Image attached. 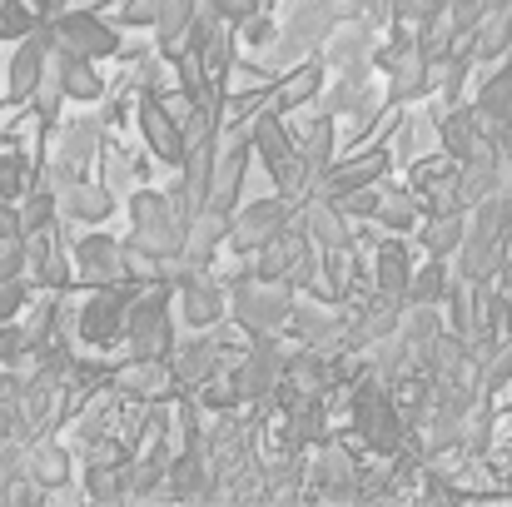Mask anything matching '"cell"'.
Instances as JSON below:
<instances>
[{"label":"cell","instance_id":"1","mask_svg":"<svg viewBox=\"0 0 512 507\" xmlns=\"http://www.w3.org/2000/svg\"><path fill=\"white\" fill-rule=\"evenodd\" d=\"M348 418H353V438H358V448H368L373 458H393V453L418 433V428L403 418L393 388H388L373 368L353 383V393H348Z\"/></svg>","mask_w":512,"mask_h":507},{"label":"cell","instance_id":"2","mask_svg":"<svg viewBox=\"0 0 512 507\" xmlns=\"http://www.w3.org/2000/svg\"><path fill=\"white\" fill-rule=\"evenodd\" d=\"M189 204L184 194H165V189H130V239L160 259H184L189 244Z\"/></svg>","mask_w":512,"mask_h":507},{"label":"cell","instance_id":"3","mask_svg":"<svg viewBox=\"0 0 512 507\" xmlns=\"http://www.w3.org/2000/svg\"><path fill=\"white\" fill-rule=\"evenodd\" d=\"M105 135H110L105 115L65 120L60 135H55V150L45 155V174H40V179L55 184V189H65V184H75V179H90V169L100 165V155H105Z\"/></svg>","mask_w":512,"mask_h":507},{"label":"cell","instance_id":"4","mask_svg":"<svg viewBox=\"0 0 512 507\" xmlns=\"http://www.w3.org/2000/svg\"><path fill=\"white\" fill-rule=\"evenodd\" d=\"M145 284L125 279V284H110V289H90L80 299V348L90 353H110L130 338V304Z\"/></svg>","mask_w":512,"mask_h":507},{"label":"cell","instance_id":"5","mask_svg":"<svg viewBox=\"0 0 512 507\" xmlns=\"http://www.w3.org/2000/svg\"><path fill=\"white\" fill-rule=\"evenodd\" d=\"M334 25H339V0H289V20H284L279 40L269 45V65L274 70H289L304 55L324 50V40L334 35Z\"/></svg>","mask_w":512,"mask_h":507},{"label":"cell","instance_id":"6","mask_svg":"<svg viewBox=\"0 0 512 507\" xmlns=\"http://www.w3.org/2000/svg\"><path fill=\"white\" fill-rule=\"evenodd\" d=\"M50 40L70 55H90V60H110L120 55V20H105L95 5H65L50 15Z\"/></svg>","mask_w":512,"mask_h":507},{"label":"cell","instance_id":"7","mask_svg":"<svg viewBox=\"0 0 512 507\" xmlns=\"http://www.w3.org/2000/svg\"><path fill=\"white\" fill-rule=\"evenodd\" d=\"M174 284H145L130 304V358H170L174 353V319H170Z\"/></svg>","mask_w":512,"mask_h":507},{"label":"cell","instance_id":"8","mask_svg":"<svg viewBox=\"0 0 512 507\" xmlns=\"http://www.w3.org/2000/svg\"><path fill=\"white\" fill-rule=\"evenodd\" d=\"M174 299L189 329H214L229 319V284L209 269V264H184L179 259V279H174Z\"/></svg>","mask_w":512,"mask_h":507},{"label":"cell","instance_id":"9","mask_svg":"<svg viewBox=\"0 0 512 507\" xmlns=\"http://www.w3.org/2000/svg\"><path fill=\"white\" fill-rule=\"evenodd\" d=\"M135 120H140V135H145V150L160 160L165 169H179L189 155V125L170 110L165 95H145L135 100Z\"/></svg>","mask_w":512,"mask_h":507},{"label":"cell","instance_id":"10","mask_svg":"<svg viewBox=\"0 0 512 507\" xmlns=\"http://www.w3.org/2000/svg\"><path fill=\"white\" fill-rule=\"evenodd\" d=\"M294 219H299V204H294V199H284V194L274 189V194L249 199V204H239V209H234V239H229V244L249 259L254 249H264L269 239H279Z\"/></svg>","mask_w":512,"mask_h":507},{"label":"cell","instance_id":"11","mask_svg":"<svg viewBox=\"0 0 512 507\" xmlns=\"http://www.w3.org/2000/svg\"><path fill=\"white\" fill-rule=\"evenodd\" d=\"M50 50H55V40H50V20L40 25V30H30L25 40H15L10 45V65H5V105H30L35 100V90H40V80H45V70H50Z\"/></svg>","mask_w":512,"mask_h":507},{"label":"cell","instance_id":"12","mask_svg":"<svg viewBox=\"0 0 512 507\" xmlns=\"http://www.w3.org/2000/svg\"><path fill=\"white\" fill-rule=\"evenodd\" d=\"M70 254H75V284L85 289H110V284H125L130 269H125V239H110V234H75L70 239Z\"/></svg>","mask_w":512,"mask_h":507},{"label":"cell","instance_id":"13","mask_svg":"<svg viewBox=\"0 0 512 507\" xmlns=\"http://www.w3.org/2000/svg\"><path fill=\"white\" fill-rule=\"evenodd\" d=\"M115 388L140 398V403H174L184 393V383L174 373V358H125L115 368Z\"/></svg>","mask_w":512,"mask_h":507},{"label":"cell","instance_id":"14","mask_svg":"<svg viewBox=\"0 0 512 507\" xmlns=\"http://www.w3.org/2000/svg\"><path fill=\"white\" fill-rule=\"evenodd\" d=\"M324 70H329L324 55H304L294 70H284V75L274 80L269 110H279V115H299V110H309L314 100H324Z\"/></svg>","mask_w":512,"mask_h":507},{"label":"cell","instance_id":"15","mask_svg":"<svg viewBox=\"0 0 512 507\" xmlns=\"http://www.w3.org/2000/svg\"><path fill=\"white\" fill-rule=\"evenodd\" d=\"M55 194H60V219H70L75 229H90V224L115 214V189L105 179H75Z\"/></svg>","mask_w":512,"mask_h":507},{"label":"cell","instance_id":"16","mask_svg":"<svg viewBox=\"0 0 512 507\" xmlns=\"http://www.w3.org/2000/svg\"><path fill=\"white\" fill-rule=\"evenodd\" d=\"M413 274H418V264H413L403 234H388V239L378 244V254H373V289L388 294V299H403V304H408V284H413Z\"/></svg>","mask_w":512,"mask_h":507},{"label":"cell","instance_id":"17","mask_svg":"<svg viewBox=\"0 0 512 507\" xmlns=\"http://www.w3.org/2000/svg\"><path fill=\"white\" fill-rule=\"evenodd\" d=\"M234 239V214L219 209V204H204L194 219H189V244H184V264H209L219 254V244Z\"/></svg>","mask_w":512,"mask_h":507},{"label":"cell","instance_id":"18","mask_svg":"<svg viewBox=\"0 0 512 507\" xmlns=\"http://www.w3.org/2000/svg\"><path fill=\"white\" fill-rule=\"evenodd\" d=\"M55 65H60V85H65V100H80V105H100V100L110 95L105 75L95 70L100 60H90V55H70V50H60V45H55Z\"/></svg>","mask_w":512,"mask_h":507},{"label":"cell","instance_id":"19","mask_svg":"<svg viewBox=\"0 0 512 507\" xmlns=\"http://www.w3.org/2000/svg\"><path fill=\"white\" fill-rule=\"evenodd\" d=\"M25 478H35L45 493H60L70 483V448L55 443L50 433L45 438H30L25 443Z\"/></svg>","mask_w":512,"mask_h":507},{"label":"cell","instance_id":"20","mask_svg":"<svg viewBox=\"0 0 512 507\" xmlns=\"http://www.w3.org/2000/svg\"><path fill=\"white\" fill-rule=\"evenodd\" d=\"M418 239H423V249H428V254H438V259L458 254V249H463V239H468V219H463V209H438V214H423Z\"/></svg>","mask_w":512,"mask_h":507},{"label":"cell","instance_id":"21","mask_svg":"<svg viewBox=\"0 0 512 507\" xmlns=\"http://www.w3.org/2000/svg\"><path fill=\"white\" fill-rule=\"evenodd\" d=\"M423 199L403 184V189H383V199H378V214H373V224L378 229H388V234H408V229H418L423 224Z\"/></svg>","mask_w":512,"mask_h":507},{"label":"cell","instance_id":"22","mask_svg":"<svg viewBox=\"0 0 512 507\" xmlns=\"http://www.w3.org/2000/svg\"><path fill=\"white\" fill-rule=\"evenodd\" d=\"M130 468H135V458L130 463H90L85 468V498H95V503L130 498Z\"/></svg>","mask_w":512,"mask_h":507},{"label":"cell","instance_id":"23","mask_svg":"<svg viewBox=\"0 0 512 507\" xmlns=\"http://www.w3.org/2000/svg\"><path fill=\"white\" fill-rule=\"evenodd\" d=\"M478 110H483V115H493V120H512V60H503L493 75H483Z\"/></svg>","mask_w":512,"mask_h":507},{"label":"cell","instance_id":"24","mask_svg":"<svg viewBox=\"0 0 512 507\" xmlns=\"http://www.w3.org/2000/svg\"><path fill=\"white\" fill-rule=\"evenodd\" d=\"M448 284H453V274H448L443 259L433 254V259L413 274V284H408V304H443V299H448Z\"/></svg>","mask_w":512,"mask_h":507},{"label":"cell","instance_id":"25","mask_svg":"<svg viewBox=\"0 0 512 507\" xmlns=\"http://www.w3.org/2000/svg\"><path fill=\"white\" fill-rule=\"evenodd\" d=\"M40 25H45V15H40L30 0H0V40H5V45L25 40V35L40 30Z\"/></svg>","mask_w":512,"mask_h":507},{"label":"cell","instance_id":"26","mask_svg":"<svg viewBox=\"0 0 512 507\" xmlns=\"http://www.w3.org/2000/svg\"><path fill=\"white\" fill-rule=\"evenodd\" d=\"M234 30H239V45H249V50H269V45L279 40V30H284V25L269 15V5H259V10H254L244 25H234Z\"/></svg>","mask_w":512,"mask_h":507},{"label":"cell","instance_id":"27","mask_svg":"<svg viewBox=\"0 0 512 507\" xmlns=\"http://www.w3.org/2000/svg\"><path fill=\"white\" fill-rule=\"evenodd\" d=\"M155 20H160V0H125L120 5V25H130V30H155Z\"/></svg>","mask_w":512,"mask_h":507},{"label":"cell","instance_id":"28","mask_svg":"<svg viewBox=\"0 0 512 507\" xmlns=\"http://www.w3.org/2000/svg\"><path fill=\"white\" fill-rule=\"evenodd\" d=\"M15 239H25V219H20V204L0 199V244H15Z\"/></svg>","mask_w":512,"mask_h":507},{"label":"cell","instance_id":"29","mask_svg":"<svg viewBox=\"0 0 512 507\" xmlns=\"http://www.w3.org/2000/svg\"><path fill=\"white\" fill-rule=\"evenodd\" d=\"M209 5H214V10H219L229 25H244V20H249V15H254L264 0H209Z\"/></svg>","mask_w":512,"mask_h":507},{"label":"cell","instance_id":"30","mask_svg":"<svg viewBox=\"0 0 512 507\" xmlns=\"http://www.w3.org/2000/svg\"><path fill=\"white\" fill-rule=\"evenodd\" d=\"M30 5H35V10H40V15H45V20H50V15H55V10H65V0H30Z\"/></svg>","mask_w":512,"mask_h":507},{"label":"cell","instance_id":"31","mask_svg":"<svg viewBox=\"0 0 512 507\" xmlns=\"http://www.w3.org/2000/svg\"><path fill=\"white\" fill-rule=\"evenodd\" d=\"M65 5H85V0H65Z\"/></svg>","mask_w":512,"mask_h":507},{"label":"cell","instance_id":"32","mask_svg":"<svg viewBox=\"0 0 512 507\" xmlns=\"http://www.w3.org/2000/svg\"><path fill=\"white\" fill-rule=\"evenodd\" d=\"M115 5H125V0H115Z\"/></svg>","mask_w":512,"mask_h":507}]
</instances>
